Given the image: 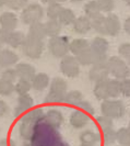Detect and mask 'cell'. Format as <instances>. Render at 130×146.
<instances>
[{
  "mask_svg": "<svg viewBox=\"0 0 130 146\" xmlns=\"http://www.w3.org/2000/svg\"><path fill=\"white\" fill-rule=\"evenodd\" d=\"M32 108H34V100L29 94L19 96L16 100V106L13 110V115L15 117H21L24 113H26Z\"/></svg>",
  "mask_w": 130,
  "mask_h": 146,
  "instance_id": "8",
  "label": "cell"
},
{
  "mask_svg": "<svg viewBox=\"0 0 130 146\" xmlns=\"http://www.w3.org/2000/svg\"><path fill=\"white\" fill-rule=\"evenodd\" d=\"M128 130L130 131V122H129V124H128Z\"/></svg>",
  "mask_w": 130,
  "mask_h": 146,
  "instance_id": "58",
  "label": "cell"
},
{
  "mask_svg": "<svg viewBox=\"0 0 130 146\" xmlns=\"http://www.w3.org/2000/svg\"><path fill=\"white\" fill-rule=\"evenodd\" d=\"M45 24V31H46V35L49 37L58 36L61 32V23L58 20H48Z\"/></svg>",
  "mask_w": 130,
  "mask_h": 146,
  "instance_id": "28",
  "label": "cell"
},
{
  "mask_svg": "<svg viewBox=\"0 0 130 146\" xmlns=\"http://www.w3.org/2000/svg\"><path fill=\"white\" fill-rule=\"evenodd\" d=\"M123 30H125V32H126L127 34H129L130 35V18H128V19L125 20V23H123Z\"/></svg>",
  "mask_w": 130,
  "mask_h": 146,
  "instance_id": "49",
  "label": "cell"
},
{
  "mask_svg": "<svg viewBox=\"0 0 130 146\" xmlns=\"http://www.w3.org/2000/svg\"><path fill=\"white\" fill-rule=\"evenodd\" d=\"M49 91L60 95H66L68 92V84L65 79L60 77H55L49 84Z\"/></svg>",
  "mask_w": 130,
  "mask_h": 146,
  "instance_id": "25",
  "label": "cell"
},
{
  "mask_svg": "<svg viewBox=\"0 0 130 146\" xmlns=\"http://www.w3.org/2000/svg\"><path fill=\"white\" fill-rule=\"evenodd\" d=\"M32 89V84L29 80H24V79H19L14 84V92H16L19 96L28 95Z\"/></svg>",
  "mask_w": 130,
  "mask_h": 146,
  "instance_id": "36",
  "label": "cell"
},
{
  "mask_svg": "<svg viewBox=\"0 0 130 146\" xmlns=\"http://www.w3.org/2000/svg\"><path fill=\"white\" fill-rule=\"evenodd\" d=\"M53 146H69V144H68V143H66L64 139H61L60 142H58V143H56L55 145H53Z\"/></svg>",
  "mask_w": 130,
  "mask_h": 146,
  "instance_id": "50",
  "label": "cell"
},
{
  "mask_svg": "<svg viewBox=\"0 0 130 146\" xmlns=\"http://www.w3.org/2000/svg\"><path fill=\"white\" fill-rule=\"evenodd\" d=\"M64 7L58 3V2H53L51 5H48L47 7V10H46V15L48 17L49 20H58L59 15L61 13Z\"/></svg>",
  "mask_w": 130,
  "mask_h": 146,
  "instance_id": "34",
  "label": "cell"
},
{
  "mask_svg": "<svg viewBox=\"0 0 130 146\" xmlns=\"http://www.w3.org/2000/svg\"><path fill=\"white\" fill-rule=\"evenodd\" d=\"M79 109L82 110V111H84V112L87 113L89 115H94V113H95L94 107L91 104V103L89 102V101H87V100H83L82 102L80 103Z\"/></svg>",
  "mask_w": 130,
  "mask_h": 146,
  "instance_id": "46",
  "label": "cell"
},
{
  "mask_svg": "<svg viewBox=\"0 0 130 146\" xmlns=\"http://www.w3.org/2000/svg\"><path fill=\"white\" fill-rule=\"evenodd\" d=\"M21 48L23 54L26 57L31 59H38L44 52V41L36 40L30 35H26Z\"/></svg>",
  "mask_w": 130,
  "mask_h": 146,
  "instance_id": "5",
  "label": "cell"
},
{
  "mask_svg": "<svg viewBox=\"0 0 130 146\" xmlns=\"http://www.w3.org/2000/svg\"><path fill=\"white\" fill-rule=\"evenodd\" d=\"M96 124L97 126L101 129L102 131H106L108 129H113L114 127V121L113 119H110L108 117H105V115H98L96 117Z\"/></svg>",
  "mask_w": 130,
  "mask_h": 146,
  "instance_id": "39",
  "label": "cell"
},
{
  "mask_svg": "<svg viewBox=\"0 0 130 146\" xmlns=\"http://www.w3.org/2000/svg\"><path fill=\"white\" fill-rule=\"evenodd\" d=\"M90 48L96 55H107L109 50V43L105 37L96 36L90 43Z\"/></svg>",
  "mask_w": 130,
  "mask_h": 146,
  "instance_id": "16",
  "label": "cell"
},
{
  "mask_svg": "<svg viewBox=\"0 0 130 146\" xmlns=\"http://www.w3.org/2000/svg\"><path fill=\"white\" fill-rule=\"evenodd\" d=\"M15 72H16L19 79H24V80L29 81H32L34 76L36 75L35 67L28 63H18L15 65Z\"/></svg>",
  "mask_w": 130,
  "mask_h": 146,
  "instance_id": "14",
  "label": "cell"
},
{
  "mask_svg": "<svg viewBox=\"0 0 130 146\" xmlns=\"http://www.w3.org/2000/svg\"><path fill=\"white\" fill-rule=\"evenodd\" d=\"M61 139L62 137L58 130L53 129L42 122L36 126L35 133L30 141V144L32 146H53Z\"/></svg>",
  "mask_w": 130,
  "mask_h": 146,
  "instance_id": "1",
  "label": "cell"
},
{
  "mask_svg": "<svg viewBox=\"0 0 130 146\" xmlns=\"http://www.w3.org/2000/svg\"><path fill=\"white\" fill-rule=\"evenodd\" d=\"M7 6L11 10H20L28 6V0H7Z\"/></svg>",
  "mask_w": 130,
  "mask_h": 146,
  "instance_id": "44",
  "label": "cell"
},
{
  "mask_svg": "<svg viewBox=\"0 0 130 146\" xmlns=\"http://www.w3.org/2000/svg\"><path fill=\"white\" fill-rule=\"evenodd\" d=\"M119 55L130 67V43H123L118 48Z\"/></svg>",
  "mask_w": 130,
  "mask_h": 146,
  "instance_id": "42",
  "label": "cell"
},
{
  "mask_svg": "<svg viewBox=\"0 0 130 146\" xmlns=\"http://www.w3.org/2000/svg\"><path fill=\"white\" fill-rule=\"evenodd\" d=\"M116 142L123 146L130 144V131L128 127H120L118 131H116Z\"/></svg>",
  "mask_w": 130,
  "mask_h": 146,
  "instance_id": "35",
  "label": "cell"
},
{
  "mask_svg": "<svg viewBox=\"0 0 130 146\" xmlns=\"http://www.w3.org/2000/svg\"><path fill=\"white\" fill-rule=\"evenodd\" d=\"M87 48H90V42L85 38H74L70 42V53L73 56H78Z\"/></svg>",
  "mask_w": 130,
  "mask_h": 146,
  "instance_id": "23",
  "label": "cell"
},
{
  "mask_svg": "<svg viewBox=\"0 0 130 146\" xmlns=\"http://www.w3.org/2000/svg\"><path fill=\"white\" fill-rule=\"evenodd\" d=\"M7 6V0H0V8Z\"/></svg>",
  "mask_w": 130,
  "mask_h": 146,
  "instance_id": "52",
  "label": "cell"
},
{
  "mask_svg": "<svg viewBox=\"0 0 130 146\" xmlns=\"http://www.w3.org/2000/svg\"><path fill=\"white\" fill-rule=\"evenodd\" d=\"M106 32L107 35L110 36H116L119 34L121 25H120V20L118 18V15L114 13H109L106 17Z\"/></svg>",
  "mask_w": 130,
  "mask_h": 146,
  "instance_id": "17",
  "label": "cell"
},
{
  "mask_svg": "<svg viewBox=\"0 0 130 146\" xmlns=\"http://www.w3.org/2000/svg\"><path fill=\"white\" fill-rule=\"evenodd\" d=\"M129 114H130V110H129Z\"/></svg>",
  "mask_w": 130,
  "mask_h": 146,
  "instance_id": "61",
  "label": "cell"
},
{
  "mask_svg": "<svg viewBox=\"0 0 130 146\" xmlns=\"http://www.w3.org/2000/svg\"><path fill=\"white\" fill-rule=\"evenodd\" d=\"M22 146H32V145L30 144V142H25V143H24V144H23Z\"/></svg>",
  "mask_w": 130,
  "mask_h": 146,
  "instance_id": "55",
  "label": "cell"
},
{
  "mask_svg": "<svg viewBox=\"0 0 130 146\" xmlns=\"http://www.w3.org/2000/svg\"><path fill=\"white\" fill-rule=\"evenodd\" d=\"M2 46H3V43H2V41H1V38H0V50L2 48Z\"/></svg>",
  "mask_w": 130,
  "mask_h": 146,
  "instance_id": "56",
  "label": "cell"
},
{
  "mask_svg": "<svg viewBox=\"0 0 130 146\" xmlns=\"http://www.w3.org/2000/svg\"><path fill=\"white\" fill-rule=\"evenodd\" d=\"M28 35L34 37L36 40L44 41V38L47 36L46 35V31H45V24L42 23V22H37V23H34V24L30 25Z\"/></svg>",
  "mask_w": 130,
  "mask_h": 146,
  "instance_id": "27",
  "label": "cell"
},
{
  "mask_svg": "<svg viewBox=\"0 0 130 146\" xmlns=\"http://www.w3.org/2000/svg\"><path fill=\"white\" fill-rule=\"evenodd\" d=\"M67 0H55V2H58V3H61V2H65Z\"/></svg>",
  "mask_w": 130,
  "mask_h": 146,
  "instance_id": "54",
  "label": "cell"
},
{
  "mask_svg": "<svg viewBox=\"0 0 130 146\" xmlns=\"http://www.w3.org/2000/svg\"><path fill=\"white\" fill-rule=\"evenodd\" d=\"M47 46L49 53L56 58H62L70 52V41L69 37L65 35L51 37Z\"/></svg>",
  "mask_w": 130,
  "mask_h": 146,
  "instance_id": "4",
  "label": "cell"
},
{
  "mask_svg": "<svg viewBox=\"0 0 130 146\" xmlns=\"http://www.w3.org/2000/svg\"><path fill=\"white\" fill-rule=\"evenodd\" d=\"M0 75H1V74H0Z\"/></svg>",
  "mask_w": 130,
  "mask_h": 146,
  "instance_id": "64",
  "label": "cell"
},
{
  "mask_svg": "<svg viewBox=\"0 0 130 146\" xmlns=\"http://www.w3.org/2000/svg\"><path fill=\"white\" fill-rule=\"evenodd\" d=\"M95 1L98 5V7H100L102 12H108V13H110L113 11V9L115 8L114 0H95Z\"/></svg>",
  "mask_w": 130,
  "mask_h": 146,
  "instance_id": "41",
  "label": "cell"
},
{
  "mask_svg": "<svg viewBox=\"0 0 130 146\" xmlns=\"http://www.w3.org/2000/svg\"><path fill=\"white\" fill-rule=\"evenodd\" d=\"M43 122L53 129L58 130L65 122V117H64L62 112L59 111L58 109H49L48 111L45 112Z\"/></svg>",
  "mask_w": 130,
  "mask_h": 146,
  "instance_id": "9",
  "label": "cell"
},
{
  "mask_svg": "<svg viewBox=\"0 0 130 146\" xmlns=\"http://www.w3.org/2000/svg\"><path fill=\"white\" fill-rule=\"evenodd\" d=\"M106 67L110 76H113L115 79L123 80L126 78H129L130 76V67L123 58L118 56L108 57Z\"/></svg>",
  "mask_w": 130,
  "mask_h": 146,
  "instance_id": "2",
  "label": "cell"
},
{
  "mask_svg": "<svg viewBox=\"0 0 130 146\" xmlns=\"http://www.w3.org/2000/svg\"><path fill=\"white\" fill-rule=\"evenodd\" d=\"M119 146H123V145H119Z\"/></svg>",
  "mask_w": 130,
  "mask_h": 146,
  "instance_id": "62",
  "label": "cell"
},
{
  "mask_svg": "<svg viewBox=\"0 0 130 146\" xmlns=\"http://www.w3.org/2000/svg\"><path fill=\"white\" fill-rule=\"evenodd\" d=\"M90 122V115L82 110H74L69 117V123L76 130H81L85 127Z\"/></svg>",
  "mask_w": 130,
  "mask_h": 146,
  "instance_id": "10",
  "label": "cell"
},
{
  "mask_svg": "<svg viewBox=\"0 0 130 146\" xmlns=\"http://www.w3.org/2000/svg\"><path fill=\"white\" fill-rule=\"evenodd\" d=\"M109 77V73L106 65H92L89 70V79L96 84L103 80H107Z\"/></svg>",
  "mask_w": 130,
  "mask_h": 146,
  "instance_id": "13",
  "label": "cell"
},
{
  "mask_svg": "<svg viewBox=\"0 0 130 146\" xmlns=\"http://www.w3.org/2000/svg\"><path fill=\"white\" fill-rule=\"evenodd\" d=\"M80 146H92V145H83V144H81Z\"/></svg>",
  "mask_w": 130,
  "mask_h": 146,
  "instance_id": "59",
  "label": "cell"
},
{
  "mask_svg": "<svg viewBox=\"0 0 130 146\" xmlns=\"http://www.w3.org/2000/svg\"><path fill=\"white\" fill-rule=\"evenodd\" d=\"M8 112H9V107H8V104L5 102L3 100L0 99V117L7 115Z\"/></svg>",
  "mask_w": 130,
  "mask_h": 146,
  "instance_id": "47",
  "label": "cell"
},
{
  "mask_svg": "<svg viewBox=\"0 0 130 146\" xmlns=\"http://www.w3.org/2000/svg\"><path fill=\"white\" fill-rule=\"evenodd\" d=\"M91 23H92V29L94 31H96L97 33H100L102 35H107V32H106V18L104 15H101L92 19Z\"/></svg>",
  "mask_w": 130,
  "mask_h": 146,
  "instance_id": "31",
  "label": "cell"
},
{
  "mask_svg": "<svg viewBox=\"0 0 130 146\" xmlns=\"http://www.w3.org/2000/svg\"><path fill=\"white\" fill-rule=\"evenodd\" d=\"M101 9L98 7V5L96 3L95 0H90L87 1L84 6V13L89 19H94L98 15H101Z\"/></svg>",
  "mask_w": 130,
  "mask_h": 146,
  "instance_id": "30",
  "label": "cell"
},
{
  "mask_svg": "<svg viewBox=\"0 0 130 146\" xmlns=\"http://www.w3.org/2000/svg\"><path fill=\"white\" fill-rule=\"evenodd\" d=\"M31 84H32V89H34L36 91H43L49 86L51 79H49V76L47 74L38 73L34 76Z\"/></svg>",
  "mask_w": 130,
  "mask_h": 146,
  "instance_id": "21",
  "label": "cell"
},
{
  "mask_svg": "<svg viewBox=\"0 0 130 146\" xmlns=\"http://www.w3.org/2000/svg\"><path fill=\"white\" fill-rule=\"evenodd\" d=\"M107 91H108L109 99H116L121 95L120 90V80L118 79H109L107 80Z\"/></svg>",
  "mask_w": 130,
  "mask_h": 146,
  "instance_id": "29",
  "label": "cell"
},
{
  "mask_svg": "<svg viewBox=\"0 0 130 146\" xmlns=\"http://www.w3.org/2000/svg\"><path fill=\"white\" fill-rule=\"evenodd\" d=\"M0 146H16V143L13 139H0Z\"/></svg>",
  "mask_w": 130,
  "mask_h": 146,
  "instance_id": "48",
  "label": "cell"
},
{
  "mask_svg": "<svg viewBox=\"0 0 130 146\" xmlns=\"http://www.w3.org/2000/svg\"><path fill=\"white\" fill-rule=\"evenodd\" d=\"M102 141L104 142V144L106 146L113 145L116 142V131L113 129H108L106 131H103V135H102Z\"/></svg>",
  "mask_w": 130,
  "mask_h": 146,
  "instance_id": "40",
  "label": "cell"
},
{
  "mask_svg": "<svg viewBox=\"0 0 130 146\" xmlns=\"http://www.w3.org/2000/svg\"><path fill=\"white\" fill-rule=\"evenodd\" d=\"M45 110L41 107H36V108H32V109L28 111L26 113H24L21 117H19L22 121L29 122L33 125H38L44 121V117H45Z\"/></svg>",
  "mask_w": 130,
  "mask_h": 146,
  "instance_id": "11",
  "label": "cell"
},
{
  "mask_svg": "<svg viewBox=\"0 0 130 146\" xmlns=\"http://www.w3.org/2000/svg\"><path fill=\"white\" fill-rule=\"evenodd\" d=\"M123 1H125V3H126L127 6H129L130 7V0H123Z\"/></svg>",
  "mask_w": 130,
  "mask_h": 146,
  "instance_id": "53",
  "label": "cell"
},
{
  "mask_svg": "<svg viewBox=\"0 0 130 146\" xmlns=\"http://www.w3.org/2000/svg\"><path fill=\"white\" fill-rule=\"evenodd\" d=\"M14 92V82L0 78V96L9 97Z\"/></svg>",
  "mask_w": 130,
  "mask_h": 146,
  "instance_id": "37",
  "label": "cell"
},
{
  "mask_svg": "<svg viewBox=\"0 0 130 146\" xmlns=\"http://www.w3.org/2000/svg\"><path fill=\"white\" fill-rule=\"evenodd\" d=\"M25 37L26 35L21 31H12L9 33L6 44H8L12 48H19V47H22L25 41Z\"/></svg>",
  "mask_w": 130,
  "mask_h": 146,
  "instance_id": "22",
  "label": "cell"
},
{
  "mask_svg": "<svg viewBox=\"0 0 130 146\" xmlns=\"http://www.w3.org/2000/svg\"><path fill=\"white\" fill-rule=\"evenodd\" d=\"M74 20H76L74 12L68 8H64L58 18V21L61 23V25H70L74 22Z\"/></svg>",
  "mask_w": 130,
  "mask_h": 146,
  "instance_id": "33",
  "label": "cell"
},
{
  "mask_svg": "<svg viewBox=\"0 0 130 146\" xmlns=\"http://www.w3.org/2000/svg\"><path fill=\"white\" fill-rule=\"evenodd\" d=\"M18 17L14 15L13 12H3L2 15H0V27L1 29L7 30V31H15L16 27H18Z\"/></svg>",
  "mask_w": 130,
  "mask_h": 146,
  "instance_id": "15",
  "label": "cell"
},
{
  "mask_svg": "<svg viewBox=\"0 0 130 146\" xmlns=\"http://www.w3.org/2000/svg\"><path fill=\"white\" fill-rule=\"evenodd\" d=\"M73 2H80V1H82V0H71Z\"/></svg>",
  "mask_w": 130,
  "mask_h": 146,
  "instance_id": "57",
  "label": "cell"
},
{
  "mask_svg": "<svg viewBox=\"0 0 130 146\" xmlns=\"http://www.w3.org/2000/svg\"><path fill=\"white\" fill-rule=\"evenodd\" d=\"M60 72L68 78H76L80 74V64L73 55H67L60 60Z\"/></svg>",
  "mask_w": 130,
  "mask_h": 146,
  "instance_id": "7",
  "label": "cell"
},
{
  "mask_svg": "<svg viewBox=\"0 0 130 146\" xmlns=\"http://www.w3.org/2000/svg\"><path fill=\"white\" fill-rule=\"evenodd\" d=\"M65 96L66 95H60V94L48 91V94L44 98V103H46V104H59V103H64Z\"/></svg>",
  "mask_w": 130,
  "mask_h": 146,
  "instance_id": "38",
  "label": "cell"
},
{
  "mask_svg": "<svg viewBox=\"0 0 130 146\" xmlns=\"http://www.w3.org/2000/svg\"><path fill=\"white\" fill-rule=\"evenodd\" d=\"M73 31L78 34H87L92 29L91 19H89L87 15H81L79 18H76L72 23Z\"/></svg>",
  "mask_w": 130,
  "mask_h": 146,
  "instance_id": "19",
  "label": "cell"
},
{
  "mask_svg": "<svg viewBox=\"0 0 130 146\" xmlns=\"http://www.w3.org/2000/svg\"><path fill=\"white\" fill-rule=\"evenodd\" d=\"M44 17V9L38 3H31L22 10L21 20L24 24L32 25L34 23L41 22Z\"/></svg>",
  "mask_w": 130,
  "mask_h": 146,
  "instance_id": "6",
  "label": "cell"
},
{
  "mask_svg": "<svg viewBox=\"0 0 130 146\" xmlns=\"http://www.w3.org/2000/svg\"><path fill=\"white\" fill-rule=\"evenodd\" d=\"M126 146H130V144H128V145H126Z\"/></svg>",
  "mask_w": 130,
  "mask_h": 146,
  "instance_id": "60",
  "label": "cell"
},
{
  "mask_svg": "<svg viewBox=\"0 0 130 146\" xmlns=\"http://www.w3.org/2000/svg\"><path fill=\"white\" fill-rule=\"evenodd\" d=\"M79 139L81 142V144L83 145H92L95 146L96 144H98L102 141L101 135L98 133L91 130H85V131L81 132L79 135Z\"/></svg>",
  "mask_w": 130,
  "mask_h": 146,
  "instance_id": "20",
  "label": "cell"
},
{
  "mask_svg": "<svg viewBox=\"0 0 130 146\" xmlns=\"http://www.w3.org/2000/svg\"><path fill=\"white\" fill-rule=\"evenodd\" d=\"M80 66H92L94 63V53L91 48H87L84 52H82L78 56H76Z\"/></svg>",
  "mask_w": 130,
  "mask_h": 146,
  "instance_id": "32",
  "label": "cell"
},
{
  "mask_svg": "<svg viewBox=\"0 0 130 146\" xmlns=\"http://www.w3.org/2000/svg\"><path fill=\"white\" fill-rule=\"evenodd\" d=\"M0 78L1 79H5V80L11 81V82H14L15 79L18 78V75H16V72H15V68H5L3 72L0 75Z\"/></svg>",
  "mask_w": 130,
  "mask_h": 146,
  "instance_id": "43",
  "label": "cell"
},
{
  "mask_svg": "<svg viewBox=\"0 0 130 146\" xmlns=\"http://www.w3.org/2000/svg\"><path fill=\"white\" fill-rule=\"evenodd\" d=\"M120 90L123 97L130 98V78L120 80Z\"/></svg>",
  "mask_w": 130,
  "mask_h": 146,
  "instance_id": "45",
  "label": "cell"
},
{
  "mask_svg": "<svg viewBox=\"0 0 130 146\" xmlns=\"http://www.w3.org/2000/svg\"><path fill=\"white\" fill-rule=\"evenodd\" d=\"M82 1H83V0H82Z\"/></svg>",
  "mask_w": 130,
  "mask_h": 146,
  "instance_id": "63",
  "label": "cell"
},
{
  "mask_svg": "<svg viewBox=\"0 0 130 146\" xmlns=\"http://www.w3.org/2000/svg\"><path fill=\"white\" fill-rule=\"evenodd\" d=\"M19 55L10 48H1L0 50V67L9 68L18 64Z\"/></svg>",
  "mask_w": 130,
  "mask_h": 146,
  "instance_id": "12",
  "label": "cell"
},
{
  "mask_svg": "<svg viewBox=\"0 0 130 146\" xmlns=\"http://www.w3.org/2000/svg\"><path fill=\"white\" fill-rule=\"evenodd\" d=\"M43 3H47V5H51L53 2H55V0H41Z\"/></svg>",
  "mask_w": 130,
  "mask_h": 146,
  "instance_id": "51",
  "label": "cell"
},
{
  "mask_svg": "<svg viewBox=\"0 0 130 146\" xmlns=\"http://www.w3.org/2000/svg\"><path fill=\"white\" fill-rule=\"evenodd\" d=\"M101 112L103 115L113 120L121 119L126 114V106L119 99H107L101 103Z\"/></svg>",
  "mask_w": 130,
  "mask_h": 146,
  "instance_id": "3",
  "label": "cell"
},
{
  "mask_svg": "<svg viewBox=\"0 0 130 146\" xmlns=\"http://www.w3.org/2000/svg\"><path fill=\"white\" fill-rule=\"evenodd\" d=\"M107 80H103V81H100V82L94 84V88H93L94 97L97 100H100V101H104V100L109 99L108 91H107Z\"/></svg>",
  "mask_w": 130,
  "mask_h": 146,
  "instance_id": "26",
  "label": "cell"
},
{
  "mask_svg": "<svg viewBox=\"0 0 130 146\" xmlns=\"http://www.w3.org/2000/svg\"><path fill=\"white\" fill-rule=\"evenodd\" d=\"M35 130H36V125H33L29 123V122L19 120L18 132H19V136L24 142H30L32 139L34 133H35Z\"/></svg>",
  "mask_w": 130,
  "mask_h": 146,
  "instance_id": "18",
  "label": "cell"
},
{
  "mask_svg": "<svg viewBox=\"0 0 130 146\" xmlns=\"http://www.w3.org/2000/svg\"><path fill=\"white\" fill-rule=\"evenodd\" d=\"M84 99H83V95L82 92L79 90H71V91H68L65 96V100L64 103L67 106H70V107H78L79 108L80 103L82 102Z\"/></svg>",
  "mask_w": 130,
  "mask_h": 146,
  "instance_id": "24",
  "label": "cell"
}]
</instances>
